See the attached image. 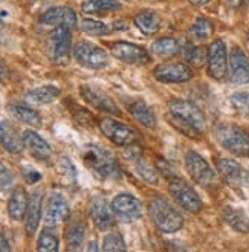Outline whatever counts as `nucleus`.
Returning <instances> with one entry per match:
<instances>
[{"mask_svg": "<svg viewBox=\"0 0 249 252\" xmlns=\"http://www.w3.org/2000/svg\"><path fill=\"white\" fill-rule=\"evenodd\" d=\"M168 112L176 128L189 138H199L207 127L202 110L189 101L173 99L168 102Z\"/></svg>", "mask_w": 249, "mask_h": 252, "instance_id": "obj_1", "label": "nucleus"}, {"mask_svg": "<svg viewBox=\"0 0 249 252\" xmlns=\"http://www.w3.org/2000/svg\"><path fill=\"white\" fill-rule=\"evenodd\" d=\"M84 165L99 179H116L120 177V167L115 156L99 145H87L81 153Z\"/></svg>", "mask_w": 249, "mask_h": 252, "instance_id": "obj_2", "label": "nucleus"}, {"mask_svg": "<svg viewBox=\"0 0 249 252\" xmlns=\"http://www.w3.org/2000/svg\"><path fill=\"white\" fill-rule=\"evenodd\" d=\"M147 211L155 226L164 234H174L184 226L182 214L167 199L160 196L150 199Z\"/></svg>", "mask_w": 249, "mask_h": 252, "instance_id": "obj_3", "label": "nucleus"}, {"mask_svg": "<svg viewBox=\"0 0 249 252\" xmlns=\"http://www.w3.org/2000/svg\"><path fill=\"white\" fill-rule=\"evenodd\" d=\"M217 142L236 156L249 155V133L236 124H218L214 128Z\"/></svg>", "mask_w": 249, "mask_h": 252, "instance_id": "obj_4", "label": "nucleus"}, {"mask_svg": "<svg viewBox=\"0 0 249 252\" xmlns=\"http://www.w3.org/2000/svg\"><path fill=\"white\" fill-rule=\"evenodd\" d=\"M168 189L173 199L178 202L185 211L193 213V214H197L202 211L203 203L200 200V196L191 185L182 179V177L171 176L168 181Z\"/></svg>", "mask_w": 249, "mask_h": 252, "instance_id": "obj_5", "label": "nucleus"}, {"mask_svg": "<svg viewBox=\"0 0 249 252\" xmlns=\"http://www.w3.org/2000/svg\"><path fill=\"white\" fill-rule=\"evenodd\" d=\"M185 168L191 179L203 188H213L217 184V174L202 155L189 150L185 155Z\"/></svg>", "mask_w": 249, "mask_h": 252, "instance_id": "obj_6", "label": "nucleus"}, {"mask_svg": "<svg viewBox=\"0 0 249 252\" xmlns=\"http://www.w3.org/2000/svg\"><path fill=\"white\" fill-rule=\"evenodd\" d=\"M74 57L78 62V64H81L83 67L87 69H93V70H99V69H106L110 63L109 60V54L96 46V44L91 43V41H78L74 48Z\"/></svg>", "mask_w": 249, "mask_h": 252, "instance_id": "obj_7", "label": "nucleus"}, {"mask_svg": "<svg viewBox=\"0 0 249 252\" xmlns=\"http://www.w3.org/2000/svg\"><path fill=\"white\" fill-rule=\"evenodd\" d=\"M98 127L102 135L115 145L131 147L138 139V135L133 128L118 120H113V118H102L98 123Z\"/></svg>", "mask_w": 249, "mask_h": 252, "instance_id": "obj_8", "label": "nucleus"}, {"mask_svg": "<svg viewBox=\"0 0 249 252\" xmlns=\"http://www.w3.org/2000/svg\"><path fill=\"white\" fill-rule=\"evenodd\" d=\"M228 62H229V55H228V51H226L225 41L220 40V38L211 41V44L208 46V58H207L210 77L217 80V81L226 78V75H228Z\"/></svg>", "mask_w": 249, "mask_h": 252, "instance_id": "obj_9", "label": "nucleus"}, {"mask_svg": "<svg viewBox=\"0 0 249 252\" xmlns=\"http://www.w3.org/2000/svg\"><path fill=\"white\" fill-rule=\"evenodd\" d=\"M72 34L66 26H57L48 37V54L55 63H62L70 54Z\"/></svg>", "mask_w": 249, "mask_h": 252, "instance_id": "obj_10", "label": "nucleus"}, {"mask_svg": "<svg viewBox=\"0 0 249 252\" xmlns=\"http://www.w3.org/2000/svg\"><path fill=\"white\" fill-rule=\"evenodd\" d=\"M217 173L222 177L223 182H226L229 187L236 189H243L249 185L248 173L234 159L229 158L217 159Z\"/></svg>", "mask_w": 249, "mask_h": 252, "instance_id": "obj_11", "label": "nucleus"}, {"mask_svg": "<svg viewBox=\"0 0 249 252\" xmlns=\"http://www.w3.org/2000/svg\"><path fill=\"white\" fill-rule=\"evenodd\" d=\"M69 216H70V206L67 200L62 194H58V192L51 194L45 206V225L49 229L58 228L63 223H66Z\"/></svg>", "mask_w": 249, "mask_h": 252, "instance_id": "obj_12", "label": "nucleus"}, {"mask_svg": "<svg viewBox=\"0 0 249 252\" xmlns=\"http://www.w3.org/2000/svg\"><path fill=\"white\" fill-rule=\"evenodd\" d=\"M80 95L81 98L87 102L89 106L93 109L102 112V113H109V115H120V109L115 104V101L112 96H109L104 91L101 89L91 86V84H83L80 87Z\"/></svg>", "mask_w": 249, "mask_h": 252, "instance_id": "obj_13", "label": "nucleus"}, {"mask_svg": "<svg viewBox=\"0 0 249 252\" xmlns=\"http://www.w3.org/2000/svg\"><path fill=\"white\" fill-rule=\"evenodd\" d=\"M110 52L113 57L118 60L127 63V64H135V66H144L150 63V55L144 48L138 46V44L128 43V41H116L112 44Z\"/></svg>", "mask_w": 249, "mask_h": 252, "instance_id": "obj_14", "label": "nucleus"}, {"mask_svg": "<svg viewBox=\"0 0 249 252\" xmlns=\"http://www.w3.org/2000/svg\"><path fill=\"white\" fill-rule=\"evenodd\" d=\"M110 208L113 211V214L124 220V221H133L136 219L141 217L142 214V206L141 202L131 194H118L115 196L112 200Z\"/></svg>", "mask_w": 249, "mask_h": 252, "instance_id": "obj_15", "label": "nucleus"}, {"mask_svg": "<svg viewBox=\"0 0 249 252\" xmlns=\"http://www.w3.org/2000/svg\"><path fill=\"white\" fill-rule=\"evenodd\" d=\"M229 80L234 84H246L249 83V60L242 48L234 46L229 52Z\"/></svg>", "mask_w": 249, "mask_h": 252, "instance_id": "obj_16", "label": "nucleus"}, {"mask_svg": "<svg viewBox=\"0 0 249 252\" xmlns=\"http://www.w3.org/2000/svg\"><path fill=\"white\" fill-rule=\"evenodd\" d=\"M153 77L160 83H187L193 78V70L184 63H167L157 66Z\"/></svg>", "mask_w": 249, "mask_h": 252, "instance_id": "obj_17", "label": "nucleus"}, {"mask_svg": "<svg viewBox=\"0 0 249 252\" xmlns=\"http://www.w3.org/2000/svg\"><path fill=\"white\" fill-rule=\"evenodd\" d=\"M41 22L49 26H66L69 29H74L78 25L75 11L69 6H55L49 8L41 16Z\"/></svg>", "mask_w": 249, "mask_h": 252, "instance_id": "obj_18", "label": "nucleus"}, {"mask_svg": "<svg viewBox=\"0 0 249 252\" xmlns=\"http://www.w3.org/2000/svg\"><path fill=\"white\" fill-rule=\"evenodd\" d=\"M23 142L25 147L28 148L31 155L38 159V160H49L52 156V148L46 142V139H43L37 131L34 130H26L23 133Z\"/></svg>", "mask_w": 249, "mask_h": 252, "instance_id": "obj_19", "label": "nucleus"}, {"mask_svg": "<svg viewBox=\"0 0 249 252\" xmlns=\"http://www.w3.org/2000/svg\"><path fill=\"white\" fill-rule=\"evenodd\" d=\"M43 194L41 191L32 192V196L29 197L28 202V210L25 216V229L28 235H34L38 229L40 220H41V205H43Z\"/></svg>", "mask_w": 249, "mask_h": 252, "instance_id": "obj_20", "label": "nucleus"}, {"mask_svg": "<svg viewBox=\"0 0 249 252\" xmlns=\"http://www.w3.org/2000/svg\"><path fill=\"white\" fill-rule=\"evenodd\" d=\"M89 214L93 225L101 231L110 229L115 223V214L104 200H93L91 205Z\"/></svg>", "mask_w": 249, "mask_h": 252, "instance_id": "obj_21", "label": "nucleus"}, {"mask_svg": "<svg viewBox=\"0 0 249 252\" xmlns=\"http://www.w3.org/2000/svg\"><path fill=\"white\" fill-rule=\"evenodd\" d=\"M0 145L12 155L22 153L25 148L23 138L8 121H0Z\"/></svg>", "mask_w": 249, "mask_h": 252, "instance_id": "obj_22", "label": "nucleus"}, {"mask_svg": "<svg viewBox=\"0 0 249 252\" xmlns=\"http://www.w3.org/2000/svg\"><path fill=\"white\" fill-rule=\"evenodd\" d=\"M58 96H60V89L52 84H46L28 91L25 94V101L35 106H46L54 102Z\"/></svg>", "mask_w": 249, "mask_h": 252, "instance_id": "obj_23", "label": "nucleus"}, {"mask_svg": "<svg viewBox=\"0 0 249 252\" xmlns=\"http://www.w3.org/2000/svg\"><path fill=\"white\" fill-rule=\"evenodd\" d=\"M28 202H29V197L26 194V191L22 187L14 188V191L9 196V202H8L9 217L16 221L23 220L26 216V210H28Z\"/></svg>", "mask_w": 249, "mask_h": 252, "instance_id": "obj_24", "label": "nucleus"}, {"mask_svg": "<svg viewBox=\"0 0 249 252\" xmlns=\"http://www.w3.org/2000/svg\"><path fill=\"white\" fill-rule=\"evenodd\" d=\"M222 216L226 223L237 232L249 234V216L236 206H225L222 210Z\"/></svg>", "mask_w": 249, "mask_h": 252, "instance_id": "obj_25", "label": "nucleus"}, {"mask_svg": "<svg viewBox=\"0 0 249 252\" xmlns=\"http://www.w3.org/2000/svg\"><path fill=\"white\" fill-rule=\"evenodd\" d=\"M128 112L144 127L155 128L157 126V120H156L155 112L152 110L150 106L145 104L144 101H135V102H131L130 107H128Z\"/></svg>", "mask_w": 249, "mask_h": 252, "instance_id": "obj_26", "label": "nucleus"}, {"mask_svg": "<svg viewBox=\"0 0 249 252\" xmlns=\"http://www.w3.org/2000/svg\"><path fill=\"white\" fill-rule=\"evenodd\" d=\"M8 112L17 118L19 121L32 126V127H38L41 126V116L37 110H34L32 107H29L26 104H20V102H11L8 104Z\"/></svg>", "mask_w": 249, "mask_h": 252, "instance_id": "obj_27", "label": "nucleus"}, {"mask_svg": "<svg viewBox=\"0 0 249 252\" xmlns=\"http://www.w3.org/2000/svg\"><path fill=\"white\" fill-rule=\"evenodd\" d=\"M133 22L144 35H153L160 28V17L155 11H149V9L138 12Z\"/></svg>", "mask_w": 249, "mask_h": 252, "instance_id": "obj_28", "label": "nucleus"}, {"mask_svg": "<svg viewBox=\"0 0 249 252\" xmlns=\"http://www.w3.org/2000/svg\"><path fill=\"white\" fill-rule=\"evenodd\" d=\"M121 5L116 0H84L81 5V11L87 16H101V14H107L118 11Z\"/></svg>", "mask_w": 249, "mask_h": 252, "instance_id": "obj_29", "label": "nucleus"}, {"mask_svg": "<svg viewBox=\"0 0 249 252\" xmlns=\"http://www.w3.org/2000/svg\"><path fill=\"white\" fill-rule=\"evenodd\" d=\"M86 235V226L83 221H75L66 231V251L67 252H80L83 240Z\"/></svg>", "mask_w": 249, "mask_h": 252, "instance_id": "obj_30", "label": "nucleus"}, {"mask_svg": "<svg viewBox=\"0 0 249 252\" xmlns=\"http://www.w3.org/2000/svg\"><path fill=\"white\" fill-rule=\"evenodd\" d=\"M181 44L179 41L173 37H160L152 43V52L157 57H174L176 54H179Z\"/></svg>", "mask_w": 249, "mask_h": 252, "instance_id": "obj_31", "label": "nucleus"}, {"mask_svg": "<svg viewBox=\"0 0 249 252\" xmlns=\"http://www.w3.org/2000/svg\"><path fill=\"white\" fill-rule=\"evenodd\" d=\"M214 32V26L213 23L207 19V17H199L191 29H189V34H191V37L197 41H202V40H208Z\"/></svg>", "mask_w": 249, "mask_h": 252, "instance_id": "obj_32", "label": "nucleus"}, {"mask_svg": "<svg viewBox=\"0 0 249 252\" xmlns=\"http://www.w3.org/2000/svg\"><path fill=\"white\" fill-rule=\"evenodd\" d=\"M110 28L112 26L106 25L104 22H99L95 19H83L81 20V31L86 32L87 35H92V37L107 35L110 32Z\"/></svg>", "mask_w": 249, "mask_h": 252, "instance_id": "obj_33", "label": "nucleus"}, {"mask_svg": "<svg viewBox=\"0 0 249 252\" xmlns=\"http://www.w3.org/2000/svg\"><path fill=\"white\" fill-rule=\"evenodd\" d=\"M58 237L54 231L45 229L37 240V252H58Z\"/></svg>", "mask_w": 249, "mask_h": 252, "instance_id": "obj_34", "label": "nucleus"}, {"mask_svg": "<svg viewBox=\"0 0 249 252\" xmlns=\"http://www.w3.org/2000/svg\"><path fill=\"white\" fill-rule=\"evenodd\" d=\"M184 58L188 64L200 67L203 66V63L207 62L208 58V49L207 48H202V46H188L184 51Z\"/></svg>", "mask_w": 249, "mask_h": 252, "instance_id": "obj_35", "label": "nucleus"}, {"mask_svg": "<svg viewBox=\"0 0 249 252\" xmlns=\"http://www.w3.org/2000/svg\"><path fill=\"white\" fill-rule=\"evenodd\" d=\"M101 252H127L125 242L118 232L107 234L104 242H102V249Z\"/></svg>", "mask_w": 249, "mask_h": 252, "instance_id": "obj_36", "label": "nucleus"}, {"mask_svg": "<svg viewBox=\"0 0 249 252\" xmlns=\"http://www.w3.org/2000/svg\"><path fill=\"white\" fill-rule=\"evenodd\" d=\"M136 171H138V174L142 177V179L147 181L149 184H157L159 173L156 171L155 167H152L149 162H145L141 158L136 159Z\"/></svg>", "mask_w": 249, "mask_h": 252, "instance_id": "obj_37", "label": "nucleus"}, {"mask_svg": "<svg viewBox=\"0 0 249 252\" xmlns=\"http://www.w3.org/2000/svg\"><path fill=\"white\" fill-rule=\"evenodd\" d=\"M231 106L239 115L249 118V94L248 92H237L229 98Z\"/></svg>", "mask_w": 249, "mask_h": 252, "instance_id": "obj_38", "label": "nucleus"}, {"mask_svg": "<svg viewBox=\"0 0 249 252\" xmlns=\"http://www.w3.org/2000/svg\"><path fill=\"white\" fill-rule=\"evenodd\" d=\"M58 170H60V174L64 177L66 181L75 182V179H77V170H75L74 164L70 162V159L62 158L60 162H58Z\"/></svg>", "mask_w": 249, "mask_h": 252, "instance_id": "obj_39", "label": "nucleus"}, {"mask_svg": "<svg viewBox=\"0 0 249 252\" xmlns=\"http://www.w3.org/2000/svg\"><path fill=\"white\" fill-rule=\"evenodd\" d=\"M14 185V176L11 170L0 162V191H8Z\"/></svg>", "mask_w": 249, "mask_h": 252, "instance_id": "obj_40", "label": "nucleus"}, {"mask_svg": "<svg viewBox=\"0 0 249 252\" xmlns=\"http://www.w3.org/2000/svg\"><path fill=\"white\" fill-rule=\"evenodd\" d=\"M23 179L26 181V184L34 185V184H37V182L41 179V174H40L37 170L29 168V170H25V171H23Z\"/></svg>", "mask_w": 249, "mask_h": 252, "instance_id": "obj_41", "label": "nucleus"}, {"mask_svg": "<svg viewBox=\"0 0 249 252\" xmlns=\"http://www.w3.org/2000/svg\"><path fill=\"white\" fill-rule=\"evenodd\" d=\"M0 252H11L9 242L6 240V237L2 231H0Z\"/></svg>", "mask_w": 249, "mask_h": 252, "instance_id": "obj_42", "label": "nucleus"}, {"mask_svg": "<svg viewBox=\"0 0 249 252\" xmlns=\"http://www.w3.org/2000/svg\"><path fill=\"white\" fill-rule=\"evenodd\" d=\"M86 252H99L98 249V243L96 242H89L86 246Z\"/></svg>", "mask_w": 249, "mask_h": 252, "instance_id": "obj_43", "label": "nucleus"}, {"mask_svg": "<svg viewBox=\"0 0 249 252\" xmlns=\"http://www.w3.org/2000/svg\"><path fill=\"white\" fill-rule=\"evenodd\" d=\"M188 2L191 5H196V6H205V5L211 3L213 0H188Z\"/></svg>", "mask_w": 249, "mask_h": 252, "instance_id": "obj_44", "label": "nucleus"}, {"mask_svg": "<svg viewBox=\"0 0 249 252\" xmlns=\"http://www.w3.org/2000/svg\"><path fill=\"white\" fill-rule=\"evenodd\" d=\"M6 75V67H5V63L2 62V58H0V80H3Z\"/></svg>", "mask_w": 249, "mask_h": 252, "instance_id": "obj_45", "label": "nucleus"}, {"mask_svg": "<svg viewBox=\"0 0 249 252\" xmlns=\"http://www.w3.org/2000/svg\"><path fill=\"white\" fill-rule=\"evenodd\" d=\"M2 28H3V20H2V17H0V31H2Z\"/></svg>", "mask_w": 249, "mask_h": 252, "instance_id": "obj_46", "label": "nucleus"}, {"mask_svg": "<svg viewBox=\"0 0 249 252\" xmlns=\"http://www.w3.org/2000/svg\"><path fill=\"white\" fill-rule=\"evenodd\" d=\"M248 43H249V32H248Z\"/></svg>", "mask_w": 249, "mask_h": 252, "instance_id": "obj_47", "label": "nucleus"}, {"mask_svg": "<svg viewBox=\"0 0 249 252\" xmlns=\"http://www.w3.org/2000/svg\"><path fill=\"white\" fill-rule=\"evenodd\" d=\"M246 2H248V5H249V0H246Z\"/></svg>", "mask_w": 249, "mask_h": 252, "instance_id": "obj_48", "label": "nucleus"}, {"mask_svg": "<svg viewBox=\"0 0 249 252\" xmlns=\"http://www.w3.org/2000/svg\"><path fill=\"white\" fill-rule=\"evenodd\" d=\"M248 252H249V251H248Z\"/></svg>", "mask_w": 249, "mask_h": 252, "instance_id": "obj_49", "label": "nucleus"}]
</instances>
